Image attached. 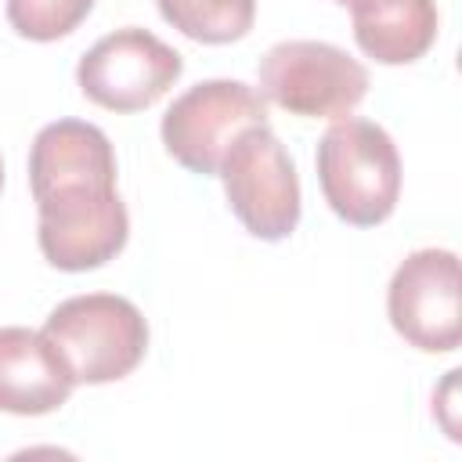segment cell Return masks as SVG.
Instances as JSON below:
<instances>
[{"label": "cell", "instance_id": "9c48e42d", "mask_svg": "<svg viewBox=\"0 0 462 462\" xmlns=\"http://www.w3.org/2000/svg\"><path fill=\"white\" fill-rule=\"evenodd\" d=\"M76 379L58 346L32 328H0V408L11 415H47L61 408Z\"/></svg>", "mask_w": 462, "mask_h": 462}, {"label": "cell", "instance_id": "4fadbf2b", "mask_svg": "<svg viewBox=\"0 0 462 462\" xmlns=\"http://www.w3.org/2000/svg\"><path fill=\"white\" fill-rule=\"evenodd\" d=\"M94 0H7V22L25 40H58L69 36L87 14Z\"/></svg>", "mask_w": 462, "mask_h": 462}, {"label": "cell", "instance_id": "52a82bcc", "mask_svg": "<svg viewBox=\"0 0 462 462\" xmlns=\"http://www.w3.org/2000/svg\"><path fill=\"white\" fill-rule=\"evenodd\" d=\"M180 54L155 32L126 25L101 36L76 69L79 90L108 112H141L155 105L180 76Z\"/></svg>", "mask_w": 462, "mask_h": 462}, {"label": "cell", "instance_id": "30bf717a", "mask_svg": "<svg viewBox=\"0 0 462 462\" xmlns=\"http://www.w3.org/2000/svg\"><path fill=\"white\" fill-rule=\"evenodd\" d=\"M116 184V152L105 130L83 119L47 123L29 148V184L32 195H43L61 184Z\"/></svg>", "mask_w": 462, "mask_h": 462}, {"label": "cell", "instance_id": "8fae6325", "mask_svg": "<svg viewBox=\"0 0 462 462\" xmlns=\"http://www.w3.org/2000/svg\"><path fill=\"white\" fill-rule=\"evenodd\" d=\"M357 47L383 65H408L437 40L433 0H350Z\"/></svg>", "mask_w": 462, "mask_h": 462}, {"label": "cell", "instance_id": "7c38bea8", "mask_svg": "<svg viewBox=\"0 0 462 462\" xmlns=\"http://www.w3.org/2000/svg\"><path fill=\"white\" fill-rule=\"evenodd\" d=\"M162 18L199 43H231L253 29L256 0H155Z\"/></svg>", "mask_w": 462, "mask_h": 462}, {"label": "cell", "instance_id": "3957f363", "mask_svg": "<svg viewBox=\"0 0 462 462\" xmlns=\"http://www.w3.org/2000/svg\"><path fill=\"white\" fill-rule=\"evenodd\" d=\"M368 94V69L336 43L282 40L260 58V97L307 119H343Z\"/></svg>", "mask_w": 462, "mask_h": 462}, {"label": "cell", "instance_id": "ba28073f", "mask_svg": "<svg viewBox=\"0 0 462 462\" xmlns=\"http://www.w3.org/2000/svg\"><path fill=\"white\" fill-rule=\"evenodd\" d=\"M390 325L426 354H451L462 339L458 256L451 249H415L401 260L386 292Z\"/></svg>", "mask_w": 462, "mask_h": 462}, {"label": "cell", "instance_id": "9a60e30c", "mask_svg": "<svg viewBox=\"0 0 462 462\" xmlns=\"http://www.w3.org/2000/svg\"><path fill=\"white\" fill-rule=\"evenodd\" d=\"M0 184H4V162H0Z\"/></svg>", "mask_w": 462, "mask_h": 462}, {"label": "cell", "instance_id": "277c9868", "mask_svg": "<svg viewBox=\"0 0 462 462\" xmlns=\"http://www.w3.org/2000/svg\"><path fill=\"white\" fill-rule=\"evenodd\" d=\"M224 195L249 235L263 242L289 238L300 224V177L285 144L263 126L242 130L220 159Z\"/></svg>", "mask_w": 462, "mask_h": 462}, {"label": "cell", "instance_id": "5b68a950", "mask_svg": "<svg viewBox=\"0 0 462 462\" xmlns=\"http://www.w3.org/2000/svg\"><path fill=\"white\" fill-rule=\"evenodd\" d=\"M36 199L40 253L58 271H90L108 263L130 235V217L116 184H61Z\"/></svg>", "mask_w": 462, "mask_h": 462}, {"label": "cell", "instance_id": "6da1fadb", "mask_svg": "<svg viewBox=\"0 0 462 462\" xmlns=\"http://www.w3.org/2000/svg\"><path fill=\"white\" fill-rule=\"evenodd\" d=\"M318 180L336 217L354 227L383 224L401 195V155L393 137L372 119H336L318 141Z\"/></svg>", "mask_w": 462, "mask_h": 462}, {"label": "cell", "instance_id": "8992f818", "mask_svg": "<svg viewBox=\"0 0 462 462\" xmlns=\"http://www.w3.org/2000/svg\"><path fill=\"white\" fill-rule=\"evenodd\" d=\"M267 123V101L242 79H206L173 97L162 116L166 152L191 173H217L227 144Z\"/></svg>", "mask_w": 462, "mask_h": 462}, {"label": "cell", "instance_id": "7a4b0ae2", "mask_svg": "<svg viewBox=\"0 0 462 462\" xmlns=\"http://www.w3.org/2000/svg\"><path fill=\"white\" fill-rule=\"evenodd\" d=\"M43 336L58 346L76 383H116L130 375L148 350L144 314L116 292H87L58 303Z\"/></svg>", "mask_w": 462, "mask_h": 462}, {"label": "cell", "instance_id": "5bb4252c", "mask_svg": "<svg viewBox=\"0 0 462 462\" xmlns=\"http://www.w3.org/2000/svg\"><path fill=\"white\" fill-rule=\"evenodd\" d=\"M336 4H343V7H350V0H336Z\"/></svg>", "mask_w": 462, "mask_h": 462}]
</instances>
